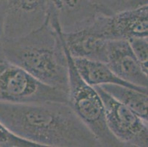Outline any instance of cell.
I'll use <instances>...</instances> for the list:
<instances>
[{
  "label": "cell",
  "mask_w": 148,
  "mask_h": 147,
  "mask_svg": "<svg viewBox=\"0 0 148 147\" xmlns=\"http://www.w3.org/2000/svg\"><path fill=\"white\" fill-rule=\"evenodd\" d=\"M0 122L15 135L39 147H102L67 102H0Z\"/></svg>",
  "instance_id": "cell-1"
},
{
  "label": "cell",
  "mask_w": 148,
  "mask_h": 147,
  "mask_svg": "<svg viewBox=\"0 0 148 147\" xmlns=\"http://www.w3.org/2000/svg\"><path fill=\"white\" fill-rule=\"evenodd\" d=\"M3 59L26 70L42 83L68 93L69 66L63 35L57 19L46 21L28 34L5 40Z\"/></svg>",
  "instance_id": "cell-2"
},
{
  "label": "cell",
  "mask_w": 148,
  "mask_h": 147,
  "mask_svg": "<svg viewBox=\"0 0 148 147\" xmlns=\"http://www.w3.org/2000/svg\"><path fill=\"white\" fill-rule=\"evenodd\" d=\"M66 51L69 66V105L95 135L101 146L124 147L108 128L104 105L99 94L95 87L83 80L66 47Z\"/></svg>",
  "instance_id": "cell-3"
},
{
  "label": "cell",
  "mask_w": 148,
  "mask_h": 147,
  "mask_svg": "<svg viewBox=\"0 0 148 147\" xmlns=\"http://www.w3.org/2000/svg\"><path fill=\"white\" fill-rule=\"evenodd\" d=\"M48 101L68 103V93L42 83L17 65L0 61V102L29 104Z\"/></svg>",
  "instance_id": "cell-4"
},
{
  "label": "cell",
  "mask_w": 148,
  "mask_h": 147,
  "mask_svg": "<svg viewBox=\"0 0 148 147\" xmlns=\"http://www.w3.org/2000/svg\"><path fill=\"white\" fill-rule=\"evenodd\" d=\"M103 100L106 124L111 134L124 147L148 146V121L95 86Z\"/></svg>",
  "instance_id": "cell-5"
},
{
  "label": "cell",
  "mask_w": 148,
  "mask_h": 147,
  "mask_svg": "<svg viewBox=\"0 0 148 147\" xmlns=\"http://www.w3.org/2000/svg\"><path fill=\"white\" fill-rule=\"evenodd\" d=\"M89 26L108 40L148 37V5L112 15L101 14Z\"/></svg>",
  "instance_id": "cell-6"
},
{
  "label": "cell",
  "mask_w": 148,
  "mask_h": 147,
  "mask_svg": "<svg viewBox=\"0 0 148 147\" xmlns=\"http://www.w3.org/2000/svg\"><path fill=\"white\" fill-rule=\"evenodd\" d=\"M5 9V40H11L39 27L47 17L48 0H1Z\"/></svg>",
  "instance_id": "cell-7"
},
{
  "label": "cell",
  "mask_w": 148,
  "mask_h": 147,
  "mask_svg": "<svg viewBox=\"0 0 148 147\" xmlns=\"http://www.w3.org/2000/svg\"><path fill=\"white\" fill-rule=\"evenodd\" d=\"M47 13L56 17L64 34L86 28L103 14L89 0H48Z\"/></svg>",
  "instance_id": "cell-8"
},
{
  "label": "cell",
  "mask_w": 148,
  "mask_h": 147,
  "mask_svg": "<svg viewBox=\"0 0 148 147\" xmlns=\"http://www.w3.org/2000/svg\"><path fill=\"white\" fill-rule=\"evenodd\" d=\"M106 63L122 80L134 85L148 88L147 71L135 56L128 40H109Z\"/></svg>",
  "instance_id": "cell-9"
},
{
  "label": "cell",
  "mask_w": 148,
  "mask_h": 147,
  "mask_svg": "<svg viewBox=\"0 0 148 147\" xmlns=\"http://www.w3.org/2000/svg\"><path fill=\"white\" fill-rule=\"evenodd\" d=\"M62 35L66 47L72 57L106 63L109 40L89 26L77 32L66 34L62 32Z\"/></svg>",
  "instance_id": "cell-10"
},
{
  "label": "cell",
  "mask_w": 148,
  "mask_h": 147,
  "mask_svg": "<svg viewBox=\"0 0 148 147\" xmlns=\"http://www.w3.org/2000/svg\"><path fill=\"white\" fill-rule=\"evenodd\" d=\"M72 57V56H71ZM74 64L83 80L90 85L101 86L104 85H120L148 91V88L134 85L117 77L106 63L85 58H73Z\"/></svg>",
  "instance_id": "cell-11"
},
{
  "label": "cell",
  "mask_w": 148,
  "mask_h": 147,
  "mask_svg": "<svg viewBox=\"0 0 148 147\" xmlns=\"http://www.w3.org/2000/svg\"><path fill=\"white\" fill-rule=\"evenodd\" d=\"M120 103L134 110L146 121L147 117V91L120 85H104L99 86Z\"/></svg>",
  "instance_id": "cell-12"
},
{
  "label": "cell",
  "mask_w": 148,
  "mask_h": 147,
  "mask_svg": "<svg viewBox=\"0 0 148 147\" xmlns=\"http://www.w3.org/2000/svg\"><path fill=\"white\" fill-rule=\"evenodd\" d=\"M101 13L112 15L122 10L133 9L148 5V0H89Z\"/></svg>",
  "instance_id": "cell-13"
},
{
  "label": "cell",
  "mask_w": 148,
  "mask_h": 147,
  "mask_svg": "<svg viewBox=\"0 0 148 147\" xmlns=\"http://www.w3.org/2000/svg\"><path fill=\"white\" fill-rule=\"evenodd\" d=\"M0 147H39L9 131L0 122Z\"/></svg>",
  "instance_id": "cell-14"
},
{
  "label": "cell",
  "mask_w": 148,
  "mask_h": 147,
  "mask_svg": "<svg viewBox=\"0 0 148 147\" xmlns=\"http://www.w3.org/2000/svg\"><path fill=\"white\" fill-rule=\"evenodd\" d=\"M132 50L145 71H147L148 37H136L128 40Z\"/></svg>",
  "instance_id": "cell-15"
},
{
  "label": "cell",
  "mask_w": 148,
  "mask_h": 147,
  "mask_svg": "<svg viewBox=\"0 0 148 147\" xmlns=\"http://www.w3.org/2000/svg\"><path fill=\"white\" fill-rule=\"evenodd\" d=\"M5 41V9L0 0V61L3 59V45Z\"/></svg>",
  "instance_id": "cell-16"
}]
</instances>
